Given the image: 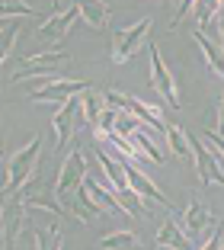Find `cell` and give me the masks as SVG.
<instances>
[{"mask_svg":"<svg viewBox=\"0 0 224 250\" xmlns=\"http://www.w3.org/2000/svg\"><path fill=\"white\" fill-rule=\"evenodd\" d=\"M192 42L199 45V52L205 55V64L211 67V74L224 77V48H221V42H211V39L205 36L202 29H195V32H192Z\"/></svg>","mask_w":224,"mask_h":250,"instance_id":"obj_15","label":"cell"},{"mask_svg":"<svg viewBox=\"0 0 224 250\" xmlns=\"http://www.w3.org/2000/svg\"><path fill=\"white\" fill-rule=\"evenodd\" d=\"M77 20H80V13H77V3H74V0H71V3H67V0H55L51 13L36 26V36L42 39V42L61 45L67 39V32L74 29V22H77Z\"/></svg>","mask_w":224,"mask_h":250,"instance_id":"obj_4","label":"cell"},{"mask_svg":"<svg viewBox=\"0 0 224 250\" xmlns=\"http://www.w3.org/2000/svg\"><path fill=\"white\" fill-rule=\"evenodd\" d=\"M154 247H183V250H186V247H195V241H192V237H186V234H183V228L176 225L173 218H166L163 225L157 228V237H154Z\"/></svg>","mask_w":224,"mask_h":250,"instance_id":"obj_16","label":"cell"},{"mask_svg":"<svg viewBox=\"0 0 224 250\" xmlns=\"http://www.w3.org/2000/svg\"><path fill=\"white\" fill-rule=\"evenodd\" d=\"M192 7H195V0H180V7H176V13L170 16V26H180V22L186 20L189 13H192Z\"/></svg>","mask_w":224,"mask_h":250,"instance_id":"obj_26","label":"cell"},{"mask_svg":"<svg viewBox=\"0 0 224 250\" xmlns=\"http://www.w3.org/2000/svg\"><path fill=\"white\" fill-rule=\"evenodd\" d=\"M211 225H215V215H211V208L205 206V199L192 196L189 199L186 215H183V228H186V234H195V241H199V234H208Z\"/></svg>","mask_w":224,"mask_h":250,"instance_id":"obj_11","label":"cell"},{"mask_svg":"<svg viewBox=\"0 0 224 250\" xmlns=\"http://www.w3.org/2000/svg\"><path fill=\"white\" fill-rule=\"evenodd\" d=\"M151 29H154V20H151V16H141V20H135L131 26L116 29V32H112V61H116V64L131 61L138 52H141V45L147 42Z\"/></svg>","mask_w":224,"mask_h":250,"instance_id":"obj_3","label":"cell"},{"mask_svg":"<svg viewBox=\"0 0 224 250\" xmlns=\"http://www.w3.org/2000/svg\"><path fill=\"white\" fill-rule=\"evenodd\" d=\"M96 164H100L102 177H106L109 189L116 192V196H119L122 189H128V177H125V161H116L112 154H106V151H100V154H96Z\"/></svg>","mask_w":224,"mask_h":250,"instance_id":"obj_13","label":"cell"},{"mask_svg":"<svg viewBox=\"0 0 224 250\" xmlns=\"http://www.w3.org/2000/svg\"><path fill=\"white\" fill-rule=\"evenodd\" d=\"M218 13V0H195L192 7V20H195V29H208L211 20Z\"/></svg>","mask_w":224,"mask_h":250,"instance_id":"obj_23","label":"cell"},{"mask_svg":"<svg viewBox=\"0 0 224 250\" xmlns=\"http://www.w3.org/2000/svg\"><path fill=\"white\" fill-rule=\"evenodd\" d=\"M20 16H39V10L26 0H0V20H20Z\"/></svg>","mask_w":224,"mask_h":250,"instance_id":"obj_22","label":"cell"},{"mask_svg":"<svg viewBox=\"0 0 224 250\" xmlns=\"http://www.w3.org/2000/svg\"><path fill=\"white\" fill-rule=\"evenodd\" d=\"M77 3V13H80V20L87 22L90 29H106L109 26V20H112V13H109V3L106 0H74Z\"/></svg>","mask_w":224,"mask_h":250,"instance_id":"obj_14","label":"cell"},{"mask_svg":"<svg viewBox=\"0 0 224 250\" xmlns=\"http://www.w3.org/2000/svg\"><path fill=\"white\" fill-rule=\"evenodd\" d=\"M16 42H20V22L16 20H10L3 29H0V67H3V61L13 55V48H16Z\"/></svg>","mask_w":224,"mask_h":250,"instance_id":"obj_21","label":"cell"},{"mask_svg":"<svg viewBox=\"0 0 224 250\" xmlns=\"http://www.w3.org/2000/svg\"><path fill=\"white\" fill-rule=\"evenodd\" d=\"M90 173V157L83 147H74L71 154H64L58 167V177H55V196H58L61 206H67L74 196H77V186L87 180Z\"/></svg>","mask_w":224,"mask_h":250,"instance_id":"obj_2","label":"cell"},{"mask_svg":"<svg viewBox=\"0 0 224 250\" xmlns=\"http://www.w3.org/2000/svg\"><path fill=\"white\" fill-rule=\"evenodd\" d=\"M205 145H208L211 151H215V154H218V157L224 161V135H221V132H215V128H208V132H205Z\"/></svg>","mask_w":224,"mask_h":250,"instance_id":"obj_25","label":"cell"},{"mask_svg":"<svg viewBox=\"0 0 224 250\" xmlns=\"http://www.w3.org/2000/svg\"><path fill=\"white\" fill-rule=\"evenodd\" d=\"M128 138H131V145H135L138 154H147V157H151V164H163V161H166L163 151H160V147L151 141V135L144 132V125H138L135 132H128Z\"/></svg>","mask_w":224,"mask_h":250,"instance_id":"obj_19","label":"cell"},{"mask_svg":"<svg viewBox=\"0 0 224 250\" xmlns=\"http://www.w3.org/2000/svg\"><path fill=\"white\" fill-rule=\"evenodd\" d=\"M39 167H42V135L29 138L7 157V164H3V192H10V196L26 192L29 183L36 180Z\"/></svg>","mask_w":224,"mask_h":250,"instance_id":"obj_1","label":"cell"},{"mask_svg":"<svg viewBox=\"0 0 224 250\" xmlns=\"http://www.w3.org/2000/svg\"><path fill=\"white\" fill-rule=\"evenodd\" d=\"M189 145H192V167H195V173H199V180H202V183L224 186V173L218 170V154L205 141L195 138V135H189Z\"/></svg>","mask_w":224,"mask_h":250,"instance_id":"obj_7","label":"cell"},{"mask_svg":"<svg viewBox=\"0 0 224 250\" xmlns=\"http://www.w3.org/2000/svg\"><path fill=\"white\" fill-rule=\"evenodd\" d=\"M77 116H80V93H74L71 100H64L61 109L51 116V132H55V147H58V151H64L67 138L74 135V122H77Z\"/></svg>","mask_w":224,"mask_h":250,"instance_id":"obj_10","label":"cell"},{"mask_svg":"<svg viewBox=\"0 0 224 250\" xmlns=\"http://www.w3.org/2000/svg\"><path fill=\"white\" fill-rule=\"evenodd\" d=\"M96 247H102V250H116V247H141V237H138L135 231H112V234L100 237V241H96Z\"/></svg>","mask_w":224,"mask_h":250,"instance_id":"obj_20","label":"cell"},{"mask_svg":"<svg viewBox=\"0 0 224 250\" xmlns=\"http://www.w3.org/2000/svg\"><path fill=\"white\" fill-rule=\"evenodd\" d=\"M163 135H166V145H170L173 157L192 164V145H189V132H186V128H183V125H166Z\"/></svg>","mask_w":224,"mask_h":250,"instance_id":"obj_17","label":"cell"},{"mask_svg":"<svg viewBox=\"0 0 224 250\" xmlns=\"http://www.w3.org/2000/svg\"><path fill=\"white\" fill-rule=\"evenodd\" d=\"M218 39H221V48H224V0H218Z\"/></svg>","mask_w":224,"mask_h":250,"instance_id":"obj_28","label":"cell"},{"mask_svg":"<svg viewBox=\"0 0 224 250\" xmlns=\"http://www.w3.org/2000/svg\"><path fill=\"white\" fill-rule=\"evenodd\" d=\"M102 106H106V93H102V90H90L87 87L83 93H80V116H83V122L96 125Z\"/></svg>","mask_w":224,"mask_h":250,"instance_id":"obj_18","label":"cell"},{"mask_svg":"<svg viewBox=\"0 0 224 250\" xmlns=\"http://www.w3.org/2000/svg\"><path fill=\"white\" fill-rule=\"evenodd\" d=\"M26 206L42 208V212H55V215H67V208L58 202V196H55V192H51V196H42V192H36V196L26 199Z\"/></svg>","mask_w":224,"mask_h":250,"instance_id":"obj_24","label":"cell"},{"mask_svg":"<svg viewBox=\"0 0 224 250\" xmlns=\"http://www.w3.org/2000/svg\"><path fill=\"white\" fill-rule=\"evenodd\" d=\"M64 61H71V55L64 48H55V52H36V55H22L20 67L10 74V81H29L39 74H55Z\"/></svg>","mask_w":224,"mask_h":250,"instance_id":"obj_5","label":"cell"},{"mask_svg":"<svg viewBox=\"0 0 224 250\" xmlns=\"http://www.w3.org/2000/svg\"><path fill=\"white\" fill-rule=\"evenodd\" d=\"M125 109H128L141 125H151L154 132H163V128H166L163 116H160V106H154V103H144V100H138V96L125 93Z\"/></svg>","mask_w":224,"mask_h":250,"instance_id":"obj_12","label":"cell"},{"mask_svg":"<svg viewBox=\"0 0 224 250\" xmlns=\"http://www.w3.org/2000/svg\"><path fill=\"white\" fill-rule=\"evenodd\" d=\"M215 132H224V93L221 100H218V109H215V125H211Z\"/></svg>","mask_w":224,"mask_h":250,"instance_id":"obj_27","label":"cell"},{"mask_svg":"<svg viewBox=\"0 0 224 250\" xmlns=\"http://www.w3.org/2000/svg\"><path fill=\"white\" fill-rule=\"evenodd\" d=\"M125 177H128V186L138 192V196L147 199V206H151V202H157V206H163V208H173L170 196H166V192L160 189V186L154 183L151 177H147L144 170H138V167H135V161H125Z\"/></svg>","mask_w":224,"mask_h":250,"instance_id":"obj_8","label":"cell"},{"mask_svg":"<svg viewBox=\"0 0 224 250\" xmlns=\"http://www.w3.org/2000/svg\"><path fill=\"white\" fill-rule=\"evenodd\" d=\"M147 61H151V83H154V90L160 93V100H163L166 106H180V90H176V81H173V74L166 71V64H163V58H160V48L157 45H147Z\"/></svg>","mask_w":224,"mask_h":250,"instance_id":"obj_6","label":"cell"},{"mask_svg":"<svg viewBox=\"0 0 224 250\" xmlns=\"http://www.w3.org/2000/svg\"><path fill=\"white\" fill-rule=\"evenodd\" d=\"M87 87H90L87 81H64V77L55 74L51 81H45V87L32 90V100H36V103H64L74 93H83Z\"/></svg>","mask_w":224,"mask_h":250,"instance_id":"obj_9","label":"cell"}]
</instances>
